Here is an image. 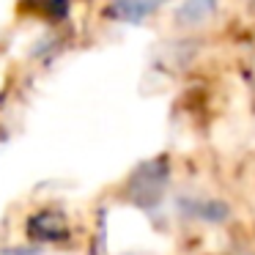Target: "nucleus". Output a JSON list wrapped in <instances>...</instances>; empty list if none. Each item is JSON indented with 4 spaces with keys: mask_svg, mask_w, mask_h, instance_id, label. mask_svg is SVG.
I'll list each match as a JSON object with an SVG mask.
<instances>
[{
    "mask_svg": "<svg viewBox=\"0 0 255 255\" xmlns=\"http://www.w3.org/2000/svg\"><path fill=\"white\" fill-rule=\"evenodd\" d=\"M159 0H118V11L127 19H140L148 11H154Z\"/></svg>",
    "mask_w": 255,
    "mask_h": 255,
    "instance_id": "f257e3e1",
    "label": "nucleus"
}]
</instances>
